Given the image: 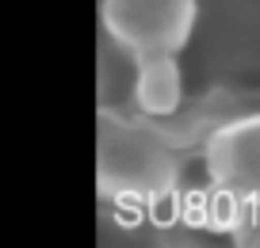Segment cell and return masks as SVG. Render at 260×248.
I'll use <instances>...</instances> for the list:
<instances>
[{
    "instance_id": "obj_2",
    "label": "cell",
    "mask_w": 260,
    "mask_h": 248,
    "mask_svg": "<svg viewBox=\"0 0 260 248\" xmlns=\"http://www.w3.org/2000/svg\"><path fill=\"white\" fill-rule=\"evenodd\" d=\"M104 31L134 61L153 54H180L195 31V0H104Z\"/></svg>"
},
{
    "instance_id": "obj_3",
    "label": "cell",
    "mask_w": 260,
    "mask_h": 248,
    "mask_svg": "<svg viewBox=\"0 0 260 248\" xmlns=\"http://www.w3.org/2000/svg\"><path fill=\"white\" fill-rule=\"evenodd\" d=\"M207 172L214 187L260 199V115L234 119L207 137Z\"/></svg>"
},
{
    "instance_id": "obj_1",
    "label": "cell",
    "mask_w": 260,
    "mask_h": 248,
    "mask_svg": "<svg viewBox=\"0 0 260 248\" xmlns=\"http://www.w3.org/2000/svg\"><path fill=\"white\" fill-rule=\"evenodd\" d=\"M180 164L172 141L161 126L122 119L115 111H100V191L104 199L115 195H149L176 187Z\"/></svg>"
},
{
    "instance_id": "obj_5",
    "label": "cell",
    "mask_w": 260,
    "mask_h": 248,
    "mask_svg": "<svg viewBox=\"0 0 260 248\" xmlns=\"http://www.w3.org/2000/svg\"><path fill=\"white\" fill-rule=\"evenodd\" d=\"M146 218L157 225V229L176 225V218H180V191H176V187H165V191L149 195V199H146Z\"/></svg>"
},
{
    "instance_id": "obj_4",
    "label": "cell",
    "mask_w": 260,
    "mask_h": 248,
    "mask_svg": "<svg viewBox=\"0 0 260 248\" xmlns=\"http://www.w3.org/2000/svg\"><path fill=\"white\" fill-rule=\"evenodd\" d=\"M134 103L146 119H169L184 103V77H180L176 54H153L138 57L134 77Z\"/></svg>"
}]
</instances>
